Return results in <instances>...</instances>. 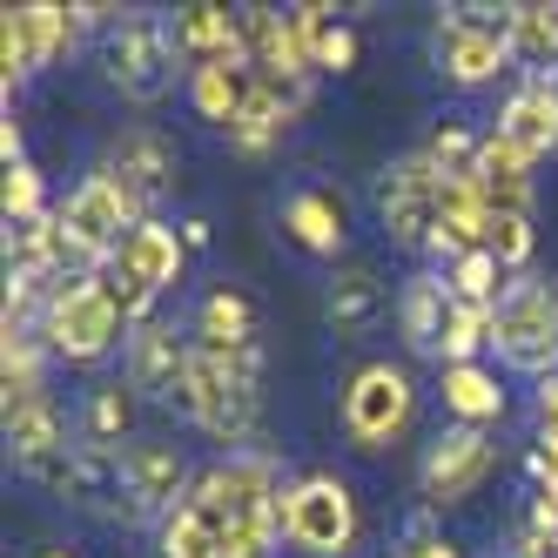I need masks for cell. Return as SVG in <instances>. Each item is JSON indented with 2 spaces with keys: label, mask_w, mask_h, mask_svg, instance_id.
I'll return each instance as SVG.
<instances>
[{
  "label": "cell",
  "mask_w": 558,
  "mask_h": 558,
  "mask_svg": "<svg viewBox=\"0 0 558 558\" xmlns=\"http://www.w3.org/2000/svg\"><path fill=\"white\" fill-rule=\"evenodd\" d=\"M175 411L195 430H209L216 445L256 451V430H263V350H250V356H216V350L195 343L189 384L175 397Z\"/></svg>",
  "instance_id": "6da1fadb"
},
{
  "label": "cell",
  "mask_w": 558,
  "mask_h": 558,
  "mask_svg": "<svg viewBox=\"0 0 558 558\" xmlns=\"http://www.w3.org/2000/svg\"><path fill=\"white\" fill-rule=\"evenodd\" d=\"M129 310L114 303L108 290V269L95 276H74V283H61L41 310V343L54 364H101V356L129 350Z\"/></svg>",
  "instance_id": "7a4b0ae2"
},
{
  "label": "cell",
  "mask_w": 558,
  "mask_h": 558,
  "mask_svg": "<svg viewBox=\"0 0 558 558\" xmlns=\"http://www.w3.org/2000/svg\"><path fill=\"white\" fill-rule=\"evenodd\" d=\"M430 54H437V74L458 82V88L498 82V74L518 68V54H511V8H485V0L445 8L437 14V34H430Z\"/></svg>",
  "instance_id": "3957f363"
},
{
  "label": "cell",
  "mask_w": 558,
  "mask_h": 558,
  "mask_svg": "<svg viewBox=\"0 0 558 558\" xmlns=\"http://www.w3.org/2000/svg\"><path fill=\"white\" fill-rule=\"evenodd\" d=\"M364 532V518H356V492L343 485L337 471H303L290 477L283 492V545L303 551V558H343Z\"/></svg>",
  "instance_id": "277c9868"
},
{
  "label": "cell",
  "mask_w": 558,
  "mask_h": 558,
  "mask_svg": "<svg viewBox=\"0 0 558 558\" xmlns=\"http://www.w3.org/2000/svg\"><path fill=\"white\" fill-rule=\"evenodd\" d=\"M498 364L545 384L558 371V283H545V276H511V290L498 303Z\"/></svg>",
  "instance_id": "5b68a950"
},
{
  "label": "cell",
  "mask_w": 558,
  "mask_h": 558,
  "mask_svg": "<svg viewBox=\"0 0 558 558\" xmlns=\"http://www.w3.org/2000/svg\"><path fill=\"white\" fill-rule=\"evenodd\" d=\"M175 34L169 14H122V27L101 41V82L122 101H162L175 88Z\"/></svg>",
  "instance_id": "8992f818"
},
{
  "label": "cell",
  "mask_w": 558,
  "mask_h": 558,
  "mask_svg": "<svg viewBox=\"0 0 558 558\" xmlns=\"http://www.w3.org/2000/svg\"><path fill=\"white\" fill-rule=\"evenodd\" d=\"M82 8H54V0H27V8H8L0 14V82L8 95L41 68H61L74 48H82Z\"/></svg>",
  "instance_id": "52a82bcc"
},
{
  "label": "cell",
  "mask_w": 558,
  "mask_h": 558,
  "mask_svg": "<svg viewBox=\"0 0 558 558\" xmlns=\"http://www.w3.org/2000/svg\"><path fill=\"white\" fill-rule=\"evenodd\" d=\"M411 417H417V384H411L404 364H390V356H377V364H364L343 384V437L356 451L397 445V437L411 430Z\"/></svg>",
  "instance_id": "ba28073f"
},
{
  "label": "cell",
  "mask_w": 558,
  "mask_h": 558,
  "mask_svg": "<svg viewBox=\"0 0 558 558\" xmlns=\"http://www.w3.org/2000/svg\"><path fill=\"white\" fill-rule=\"evenodd\" d=\"M498 471V445H492V430H471V424H445L424 445V464H417V492L430 511H445V505H464L485 477Z\"/></svg>",
  "instance_id": "9c48e42d"
},
{
  "label": "cell",
  "mask_w": 558,
  "mask_h": 558,
  "mask_svg": "<svg viewBox=\"0 0 558 558\" xmlns=\"http://www.w3.org/2000/svg\"><path fill=\"white\" fill-rule=\"evenodd\" d=\"M95 169L122 182L129 203H135L142 216H155V203H162V195L175 189V175H182V155H175V142H169L162 129L135 122V129H114V135H108V148H101Z\"/></svg>",
  "instance_id": "30bf717a"
},
{
  "label": "cell",
  "mask_w": 558,
  "mask_h": 558,
  "mask_svg": "<svg viewBox=\"0 0 558 558\" xmlns=\"http://www.w3.org/2000/svg\"><path fill=\"white\" fill-rule=\"evenodd\" d=\"M54 216H61V229L74 235V243H82L88 256H101V263L122 250V235H129L135 222H148V216L129 203V189L114 182V175H101V169H88L82 182H74L68 203H61Z\"/></svg>",
  "instance_id": "8fae6325"
},
{
  "label": "cell",
  "mask_w": 558,
  "mask_h": 558,
  "mask_svg": "<svg viewBox=\"0 0 558 558\" xmlns=\"http://www.w3.org/2000/svg\"><path fill=\"white\" fill-rule=\"evenodd\" d=\"M437 195H445V175L430 169L424 148H411L404 162H390L384 195H377V216H384L397 250H430V235H437Z\"/></svg>",
  "instance_id": "7c38bea8"
},
{
  "label": "cell",
  "mask_w": 558,
  "mask_h": 558,
  "mask_svg": "<svg viewBox=\"0 0 558 558\" xmlns=\"http://www.w3.org/2000/svg\"><path fill=\"white\" fill-rule=\"evenodd\" d=\"M8 445H14L21 477H34V485L54 492V498L68 492V464H74V445H82V437H68V417L54 404V390L21 404V411H8Z\"/></svg>",
  "instance_id": "4fadbf2b"
},
{
  "label": "cell",
  "mask_w": 558,
  "mask_h": 558,
  "mask_svg": "<svg viewBox=\"0 0 558 558\" xmlns=\"http://www.w3.org/2000/svg\"><path fill=\"white\" fill-rule=\"evenodd\" d=\"M122 477H129V518H135V525H155V532H162V518L195 485L189 458L169 445V437H135V445L122 451Z\"/></svg>",
  "instance_id": "5bb4252c"
},
{
  "label": "cell",
  "mask_w": 558,
  "mask_h": 558,
  "mask_svg": "<svg viewBox=\"0 0 558 558\" xmlns=\"http://www.w3.org/2000/svg\"><path fill=\"white\" fill-rule=\"evenodd\" d=\"M316 82H290V74H256V88L243 101V114L222 129L235 155H250V162H263L269 148H283V135L296 129V114L310 108Z\"/></svg>",
  "instance_id": "9a60e30c"
},
{
  "label": "cell",
  "mask_w": 558,
  "mask_h": 558,
  "mask_svg": "<svg viewBox=\"0 0 558 558\" xmlns=\"http://www.w3.org/2000/svg\"><path fill=\"white\" fill-rule=\"evenodd\" d=\"M189 356H195V337H182L175 324H142L129 330V350H122V384L135 397H162V404H175L182 384H189Z\"/></svg>",
  "instance_id": "2e32d148"
},
{
  "label": "cell",
  "mask_w": 558,
  "mask_h": 558,
  "mask_svg": "<svg viewBox=\"0 0 558 558\" xmlns=\"http://www.w3.org/2000/svg\"><path fill=\"white\" fill-rule=\"evenodd\" d=\"M114 276H135V283H148L155 296H169L182 283V269H189V243H182V222H162V216H148L122 235V250L108 256Z\"/></svg>",
  "instance_id": "e0dca14e"
},
{
  "label": "cell",
  "mask_w": 558,
  "mask_h": 558,
  "mask_svg": "<svg viewBox=\"0 0 558 558\" xmlns=\"http://www.w3.org/2000/svg\"><path fill=\"white\" fill-rule=\"evenodd\" d=\"M498 135H511L518 148L532 155V162H545V155H558V88L551 74H525L505 101H498Z\"/></svg>",
  "instance_id": "ac0fdd59"
},
{
  "label": "cell",
  "mask_w": 558,
  "mask_h": 558,
  "mask_svg": "<svg viewBox=\"0 0 558 558\" xmlns=\"http://www.w3.org/2000/svg\"><path fill=\"white\" fill-rule=\"evenodd\" d=\"M532 155L518 148L511 135H498V129H485V142H477V189H485V203H492V216H532Z\"/></svg>",
  "instance_id": "d6986e66"
},
{
  "label": "cell",
  "mask_w": 558,
  "mask_h": 558,
  "mask_svg": "<svg viewBox=\"0 0 558 558\" xmlns=\"http://www.w3.org/2000/svg\"><path fill=\"white\" fill-rule=\"evenodd\" d=\"M492 243V203H485V189L477 182H445V195H437V235H430V250L437 263H458L471 250H485Z\"/></svg>",
  "instance_id": "ffe728a7"
},
{
  "label": "cell",
  "mask_w": 558,
  "mask_h": 558,
  "mask_svg": "<svg viewBox=\"0 0 558 558\" xmlns=\"http://www.w3.org/2000/svg\"><path fill=\"white\" fill-rule=\"evenodd\" d=\"M445 324H451L445 269H417V276H404V290H397V337H404V350H411V356H437V343H445Z\"/></svg>",
  "instance_id": "44dd1931"
},
{
  "label": "cell",
  "mask_w": 558,
  "mask_h": 558,
  "mask_svg": "<svg viewBox=\"0 0 558 558\" xmlns=\"http://www.w3.org/2000/svg\"><path fill=\"white\" fill-rule=\"evenodd\" d=\"M203 350H216V356H250V350H263V324H256V303L243 296V290H229V283H216L203 303H195V330H189Z\"/></svg>",
  "instance_id": "7402d4cb"
},
{
  "label": "cell",
  "mask_w": 558,
  "mask_h": 558,
  "mask_svg": "<svg viewBox=\"0 0 558 558\" xmlns=\"http://www.w3.org/2000/svg\"><path fill=\"white\" fill-rule=\"evenodd\" d=\"M169 34H175V54L189 68H203V61H243V48H235V8H222V0H189V8H175Z\"/></svg>",
  "instance_id": "603a6c76"
},
{
  "label": "cell",
  "mask_w": 558,
  "mask_h": 558,
  "mask_svg": "<svg viewBox=\"0 0 558 558\" xmlns=\"http://www.w3.org/2000/svg\"><path fill=\"white\" fill-rule=\"evenodd\" d=\"M437 397H445V417L471 430H492L505 417V384L492 364H437Z\"/></svg>",
  "instance_id": "cb8c5ba5"
},
{
  "label": "cell",
  "mask_w": 558,
  "mask_h": 558,
  "mask_svg": "<svg viewBox=\"0 0 558 558\" xmlns=\"http://www.w3.org/2000/svg\"><path fill=\"white\" fill-rule=\"evenodd\" d=\"M48 397V343L41 330H0V417Z\"/></svg>",
  "instance_id": "d4e9b609"
},
{
  "label": "cell",
  "mask_w": 558,
  "mask_h": 558,
  "mask_svg": "<svg viewBox=\"0 0 558 558\" xmlns=\"http://www.w3.org/2000/svg\"><path fill=\"white\" fill-rule=\"evenodd\" d=\"M182 88H189V108L203 114V122L229 129L235 114H243L250 88H256V68H243V61H203V68H189Z\"/></svg>",
  "instance_id": "484cf974"
},
{
  "label": "cell",
  "mask_w": 558,
  "mask_h": 558,
  "mask_svg": "<svg viewBox=\"0 0 558 558\" xmlns=\"http://www.w3.org/2000/svg\"><path fill=\"white\" fill-rule=\"evenodd\" d=\"M324 316H330V330H337V337H371L384 316H397V303L384 296V283H377L371 269H343L337 283H330Z\"/></svg>",
  "instance_id": "4316f807"
},
{
  "label": "cell",
  "mask_w": 558,
  "mask_h": 558,
  "mask_svg": "<svg viewBox=\"0 0 558 558\" xmlns=\"http://www.w3.org/2000/svg\"><path fill=\"white\" fill-rule=\"evenodd\" d=\"M283 235L296 250H310V256H343V243H350L343 209L330 203L324 189H296L290 195V203H283Z\"/></svg>",
  "instance_id": "83f0119b"
},
{
  "label": "cell",
  "mask_w": 558,
  "mask_h": 558,
  "mask_svg": "<svg viewBox=\"0 0 558 558\" xmlns=\"http://www.w3.org/2000/svg\"><path fill=\"white\" fill-rule=\"evenodd\" d=\"M82 445H101V451H129L135 445V390L122 377L88 390V404H82Z\"/></svg>",
  "instance_id": "f1b7e54d"
},
{
  "label": "cell",
  "mask_w": 558,
  "mask_h": 558,
  "mask_svg": "<svg viewBox=\"0 0 558 558\" xmlns=\"http://www.w3.org/2000/svg\"><path fill=\"white\" fill-rule=\"evenodd\" d=\"M511 54L525 74H558V0L511 8Z\"/></svg>",
  "instance_id": "f546056e"
},
{
  "label": "cell",
  "mask_w": 558,
  "mask_h": 558,
  "mask_svg": "<svg viewBox=\"0 0 558 558\" xmlns=\"http://www.w3.org/2000/svg\"><path fill=\"white\" fill-rule=\"evenodd\" d=\"M445 290H451V303L498 310V303H505V290H511V276H505V263H498L492 250H471V256L445 263Z\"/></svg>",
  "instance_id": "4dcf8cb0"
},
{
  "label": "cell",
  "mask_w": 558,
  "mask_h": 558,
  "mask_svg": "<svg viewBox=\"0 0 558 558\" xmlns=\"http://www.w3.org/2000/svg\"><path fill=\"white\" fill-rule=\"evenodd\" d=\"M492 337H498V310L451 303V324H445V343H437V364H485Z\"/></svg>",
  "instance_id": "1f68e13d"
},
{
  "label": "cell",
  "mask_w": 558,
  "mask_h": 558,
  "mask_svg": "<svg viewBox=\"0 0 558 558\" xmlns=\"http://www.w3.org/2000/svg\"><path fill=\"white\" fill-rule=\"evenodd\" d=\"M477 129H464V122H437L430 129V142H424V155H430V169L445 175V182H477Z\"/></svg>",
  "instance_id": "d6a6232c"
},
{
  "label": "cell",
  "mask_w": 558,
  "mask_h": 558,
  "mask_svg": "<svg viewBox=\"0 0 558 558\" xmlns=\"http://www.w3.org/2000/svg\"><path fill=\"white\" fill-rule=\"evenodd\" d=\"M0 209H8V229H14V222H41V216H48V182H41V169H34V162H14L8 182H0Z\"/></svg>",
  "instance_id": "836d02e7"
},
{
  "label": "cell",
  "mask_w": 558,
  "mask_h": 558,
  "mask_svg": "<svg viewBox=\"0 0 558 558\" xmlns=\"http://www.w3.org/2000/svg\"><path fill=\"white\" fill-rule=\"evenodd\" d=\"M485 250L505 263V276H525V263H532V250H538L532 216H492V243H485Z\"/></svg>",
  "instance_id": "e575fe53"
},
{
  "label": "cell",
  "mask_w": 558,
  "mask_h": 558,
  "mask_svg": "<svg viewBox=\"0 0 558 558\" xmlns=\"http://www.w3.org/2000/svg\"><path fill=\"white\" fill-rule=\"evenodd\" d=\"M350 68H356V27L330 21L324 41H316V74H350Z\"/></svg>",
  "instance_id": "d590c367"
},
{
  "label": "cell",
  "mask_w": 558,
  "mask_h": 558,
  "mask_svg": "<svg viewBox=\"0 0 558 558\" xmlns=\"http://www.w3.org/2000/svg\"><path fill=\"white\" fill-rule=\"evenodd\" d=\"M397 558H464V545H458V538H445V532H430L424 518H417V532L404 538V551H397Z\"/></svg>",
  "instance_id": "8d00e7d4"
},
{
  "label": "cell",
  "mask_w": 558,
  "mask_h": 558,
  "mask_svg": "<svg viewBox=\"0 0 558 558\" xmlns=\"http://www.w3.org/2000/svg\"><path fill=\"white\" fill-rule=\"evenodd\" d=\"M532 485H538V498L558 505V437H538V451H532Z\"/></svg>",
  "instance_id": "74e56055"
},
{
  "label": "cell",
  "mask_w": 558,
  "mask_h": 558,
  "mask_svg": "<svg viewBox=\"0 0 558 558\" xmlns=\"http://www.w3.org/2000/svg\"><path fill=\"white\" fill-rule=\"evenodd\" d=\"M511 558H558V532L525 525V532H518V551H511Z\"/></svg>",
  "instance_id": "f35d334b"
},
{
  "label": "cell",
  "mask_w": 558,
  "mask_h": 558,
  "mask_svg": "<svg viewBox=\"0 0 558 558\" xmlns=\"http://www.w3.org/2000/svg\"><path fill=\"white\" fill-rule=\"evenodd\" d=\"M538 437H558V371L538 384Z\"/></svg>",
  "instance_id": "ab89813d"
},
{
  "label": "cell",
  "mask_w": 558,
  "mask_h": 558,
  "mask_svg": "<svg viewBox=\"0 0 558 558\" xmlns=\"http://www.w3.org/2000/svg\"><path fill=\"white\" fill-rule=\"evenodd\" d=\"M0 155H8V169L27 162V135H21V122H14V108H8V122H0Z\"/></svg>",
  "instance_id": "60d3db41"
},
{
  "label": "cell",
  "mask_w": 558,
  "mask_h": 558,
  "mask_svg": "<svg viewBox=\"0 0 558 558\" xmlns=\"http://www.w3.org/2000/svg\"><path fill=\"white\" fill-rule=\"evenodd\" d=\"M182 243H189V256H195V250H209V222H203V216H189V222H182Z\"/></svg>",
  "instance_id": "b9f144b4"
},
{
  "label": "cell",
  "mask_w": 558,
  "mask_h": 558,
  "mask_svg": "<svg viewBox=\"0 0 558 558\" xmlns=\"http://www.w3.org/2000/svg\"><path fill=\"white\" fill-rule=\"evenodd\" d=\"M41 558H74V551H68V545H48V551H41Z\"/></svg>",
  "instance_id": "7bdbcfd3"
},
{
  "label": "cell",
  "mask_w": 558,
  "mask_h": 558,
  "mask_svg": "<svg viewBox=\"0 0 558 558\" xmlns=\"http://www.w3.org/2000/svg\"><path fill=\"white\" fill-rule=\"evenodd\" d=\"M551 88H558V74H551Z\"/></svg>",
  "instance_id": "ee69618b"
}]
</instances>
